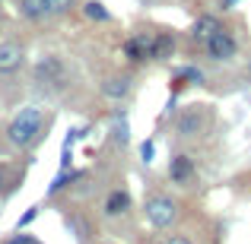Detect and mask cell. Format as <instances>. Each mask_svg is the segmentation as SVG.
<instances>
[{"label": "cell", "instance_id": "cell-1", "mask_svg": "<svg viewBox=\"0 0 251 244\" xmlns=\"http://www.w3.org/2000/svg\"><path fill=\"white\" fill-rule=\"evenodd\" d=\"M42 130H45V108L29 105V108H23L10 121V127H6V140H10L13 146L25 149V146H32V143L42 136Z\"/></svg>", "mask_w": 251, "mask_h": 244}, {"label": "cell", "instance_id": "cell-2", "mask_svg": "<svg viewBox=\"0 0 251 244\" xmlns=\"http://www.w3.org/2000/svg\"><path fill=\"white\" fill-rule=\"evenodd\" d=\"M143 213H147V222L153 228H172L178 219V203L166 194H150L143 200Z\"/></svg>", "mask_w": 251, "mask_h": 244}, {"label": "cell", "instance_id": "cell-3", "mask_svg": "<svg viewBox=\"0 0 251 244\" xmlns=\"http://www.w3.org/2000/svg\"><path fill=\"white\" fill-rule=\"evenodd\" d=\"M203 48H207V54H210V61H232L235 57V51H239V42H235V35L229 29H216L213 35L207 38V44H203Z\"/></svg>", "mask_w": 251, "mask_h": 244}, {"label": "cell", "instance_id": "cell-4", "mask_svg": "<svg viewBox=\"0 0 251 244\" xmlns=\"http://www.w3.org/2000/svg\"><path fill=\"white\" fill-rule=\"evenodd\" d=\"M35 80L42 83V86H64V80H67V70H64V64H61V57H54V54H48V57H42V61L35 64Z\"/></svg>", "mask_w": 251, "mask_h": 244}, {"label": "cell", "instance_id": "cell-5", "mask_svg": "<svg viewBox=\"0 0 251 244\" xmlns=\"http://www.w3.org/2000/svg\"><path fill=\"white\" fill-rule=\"evenodd\" d=\"M150 48H153V32H137V35H130L127 42L121 44L124 57H127L130 64H140V61H150Z\"/></svg>", "mask_w": 251, "mask_h": 244}, {"label": "cell", "instance_id": "cell-6", "mask_svg": "<svg viewBox=\"0 0 251 244\" xmlns=\"http://www.w3.org/2000/svg\"><path fill=\"white\" fill-rule=\"evenodd\" d=\"M207 121H210V114H207V108H203V105L188 108L181 114V121H178V136H197L203 127H207Z\"/></svg>", "mask_w": 251, "mask_h": 244}, {"label": "cell", "instance_id": "cell-7", "mask_svg": "<svg viewBox=\"0 0 251 244\" xmlns=\"http://www.w3.org/2000/svg\"><path fill=\"white\" fill-rule=\"evenodd\" d=\"M23 44L16 42H3L0 44V73H16L23 67Z\"/></svg>", "mask_w": 251, "mask_h": 244}, {"label": "cell", "instance_id": "cell-8", "mask_svg": "<svg viewBox=\"0 0 251 244\" xmlns=\"http://www.w3.org/2000/svg\"><path fill=\"white\" fill-rule=\"evenodd\" d=\"M220 25H223V22H220L216 16H210V13L197 16V22L191 25V42H194V44H201V48H203V44H207V38L213 35V32L220 29Z\"/></svg>", "mask_w": 251, "mask_h": 244}, {"label": "cell", "instance_id": "cell-9", "mask_svg": "<svg viewBox=\"0 0 251 244\" xmlns=\"http://www.w3.org/2000/svg\"><path fill=\"white\" fill-rule=\"evenodd\" d=\"M169 177L175 184H188L191 177H194V162H191V155H172L169 162Z\"/></svg>", "mask_w": 251, "mask_h": 244}, {"label": "cell", "instance_id": "cell-10", "mask_svg": "<svg viewBox=\"0 0 251 244\" xmlns=\"http://www.w3.org/2000/svg\"><path fill=\"white\" fill-rule=\"evenodd\" d=\"M175 51V38L169 32H153V48H150V61H169Z\"/></svg>", "mask_w": 251, "mask_h": 244}, {"label": "cell", "instance_id": "cell-11", "mask_svg": "<svg viewBox=\"0 0 251 244\" xmlns=\"http://www.w3.org/2000/svg\"><path fill=\"white\" fill-rule=\"evenodd\" d=\"M127 206H130V194H127V190H111L108 200H105V213H108V216L124 213Z\"/></svg>", "mask_w": 251, "mask_h": 244}, {"label": "cell", "instance_id": "cell-12", "mask_svg": "<svg viewBox=\"0 0 251 244\" xmlns=\"http://www.w3.org/2000/svg\"><path fill=\"white\" fill-rule=\"evenodd\" d=\"M16 13L23 19H29V22H35V19L45 16V0H19V3H16Z\"/></svg>", "mask_w": 251, "mask_h": 244}, {"label": "cell", "instance_id": "cell-13", "mask_svg": "<svg viewBox=\"0 0 251 244\" xmlns=\"http://www.w3.org/2000/svg\"><path fill=\"white\" fill-rule=\"evenodd\" d=\"M102 92H105V95H111V98L127 95V92H130V76H111V80L102 86Z\"/></svg>", "mask_w": 251, "mask_h": 244}, {"label": "cell", "instance_id": "cell-14", "mask_svg": "<svg viewBox=\"0 0 251 244\" xmlns=\"http://www.w3.org/2000/svg\"><path fill=\"white\" fill-rule=\"evenodd\" d=\"M83 13H86L89 19H96V22H108V19H111V13L105 10V6L99 3V0H89V3L83 6Z\"/></svg>", "mask_w": 251, "mask_h": 244}, {"label": "cell", "instance_id": "cell-15", "mask_svg": "<svg viewBox=\"0 0 251 244\" xmlns=\"http://www.w3.org/2000/svg\"><path fill=\"white\" fill-rule=\"evenodd\" d=\"M178 76H181V80L188 83V86H191V83H197V86L203 83V70H201V67H194V64H188V67H181V70H178Z\"/></svg>", "mask_w": 251, "mask_h": 244}, {"label": "cell", "instance_id": "cell-16", "mask_svg": "<svg viewBox=\"0 0 251 244\" xmlns=\"http://www.w3.org/2000/svg\"><path fill=\"white\" fill-rule=\"evenodd\" d=\"M70 6H76V0H45V13H67Z\"/></svg>", "mask_w": 251, "mask_h": 244}, {"label": "cell", "instance_id": "cell-17", "mask_svg": "<svg viewBox=\"0 0 251 244\" xmlns=\"http://www.w3.org/2000/svg\"><path fill=\"white\" fill-rule=\"evenodd\" d=\"M153 153H156V143L153 140H147L140 146V155H143V162H153Z\"/></svg>", "mask_w": 251, "mask_h": 244}, {"label": "cell", "instance_id": "cell-18", "mask_svg": "<svg viewBox=\"0 0 251 244\" xmlns=\"http://www.w3.org/2000/svg\"><path fill=\"white\" fill-rule=\"evenodd\" d=\"M3 244H35L29 238V235H16V238H10V241H3Z\"/></svg>", "mask_w": 251, "mask_h": 244}, {"label": "cell", "instance_id": "cell-19", "mask_svg": "<svg viewBox=\"0 0 251 244\" xmlns=\"http://www.w3.org/2000/svg\"><path fill=\"white\" fill-rule=\"evenodd\" d=\"M35 213H38V209H29V213H25V216H23V219H19V225H29V222H32V219H35ZM19 225H16V228H19Z\"/></svg>", "mask_w": 251, "mask_h": 244}, {"label": "cell", "instance_id": "cell-20", "mask_svg": "<svg viewBox=\"0 0 251 244\" xmlns=\"http://www.w3.org/2000/svg\"><path fill=\"white\" fill-rule=\"evenodd\" d=\"M162 244H191L188 238H181V235H172V238H166Z\"/></svg>", "mask_w": 251, "mask_h": 244}, {"label": "cell", "instance_id": "cell-21", "mask_svg": "<svg viewBox=\"0 0 251 244\" xmlns=\"http://www.w3.org/2000/svg\"><path fill=\"white\" fill-rule=\"evenodd\" d=\"M3 184H6V168L0 165V194H3Z\"/></svg>", "mask_w": 251, "mask_h": 244}, {"label": "cell", "instance_id": "cell-22", "mask_svg": "<svg viewBox=\"0 0 251 244\" xmlns=\"http://www.w3.org/2000/svg\"><path fill=\"white\" fill-rule=\"evenodd\" d=\"M245 76L251 80V57H248V64H245Z\"/></svg>", "mask_w": 251, "mask_h": 244}]
</instances>
